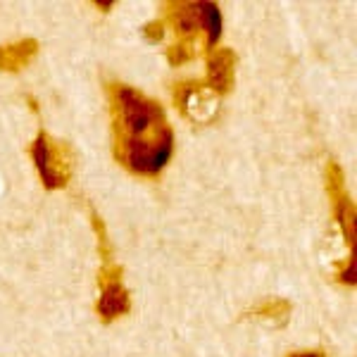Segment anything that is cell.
<instances>
[{
	"mask_svg": "<svg viewBox=\"0 0 357 357\" xmlns=\"http://www.w3.org/2000/svg\"><path fill=\"white\" fill-rule=\"evenodd\" d=\"M286 357H329L321 348H312V350H296V353H289Z\"/></svg>",
	"mask_w": 357,
	"mask_h": 357,
	"instance_id": "8fae6325",
	"label": "cell"
},
{
	"mask_svg": "<svg viewBox=\"0 0 357 357\" xmlns=\"http://www.w3.org/2000/svg\"><path fill=\"white\" fill-rule=\"evenodd\" d=\"M93 5L98 10H102V13H110V8L114 5V0H110V3H100V0H93Z\"/></svg>",
	"mask_w": 357,
	"mask_h": 357,
	"instance_id": "7c38bea8",
	"label": "cell"
},
{
	"mask_svg": "<svg viewBox=\"0 0 357 357\" xmlns=\"http://www.w3.org/2000/svg\"><path fill=\"white\" fill-rule=\"evenodd\" d=\"M165 22L162 20H153L148 22L146 26H143V36H146L148 43H160L165 38Z\"/></svg>",
	"mask_w": 357,
	"mask_h": 357,
	"instance_id": "30bf717a",
	"label": "cell"
},
{
	"mask_svg": "<svg viewBox=\"0 0 357 357\" xmlns=\"http://www.w3.org/2000/svg\"><path fill=\"white\" fill-rule=\"evenodd\" d=\"M174 105L178 107V112L186 119H191L193 124H210L217 117L220 110V98L205 89L203 82H178L174 84Z\"/></svg>",
	"mask_w": 357,
	"mask_h": 357,
	"instance_id": "8992f818",
	"label": "cell"
},
{
	"mask_svg": "<svg viewBox=\"0 0 357 357\" xmlns=\"http://www.w3.org/2000/svg\"><path fill=\"white\" fill-rule=\"evenodd\" d=\"M38 50H41V43L38 38H20L15 43H5L0 45V72H8V74H17L22 69H26L36 60Z\"/></svg>",
	"mask_w": 357,
	"mask_h": 357,
	"instance_id": "ba28073f",
	"label": "cell"
},
{
	"mask_svg": "<svg viewBox=\"0 0 357 357\" xmlns=\"http://www.w3.org/2000/svg\"><path fill=\"white\" fill-rule=\"evenodd\" d=\"M98 289L100 296L96 301V314L100 324H112L114 319L131 312V293L124 286V267L117 262H102L98 269Z\"/></svg>",
	"mask_w": 357,
	"mask_h": 357,
	"instance_id": "277c9868",
	"label": "cell"
},
{
	"mask_svg": "<svg viewBox=\"0 0 357 357\" xmlns=\"http://www.w3.org/2000/svg\"><path fill=\"white\" fill-rule=\"evenodd\" d=\"M29 155H31L33 167H36L43 188L57 191V188H65L67 183L72 181L74 165H77V153H74V148L69 146L67 141H60V138L50 136L43 126L38 129L36 138L31 141Z\"/></svg>",
	"mask_w": 357,
	"mask_h": 357,
	"instance_id": "3957f363",
	"label": "cell"
},
{
	"mask_svg": "<svg viewBox=\"0 0 357 357\" xmlns=\"http://www.w3.org/2000/svg\"><path fill=\"white\" fill-rule=\"evenodd\" d=\"M324 186H326V195H329V203L333 210V220L341 227V234L345 238V245H348L350 255H355V200L353 195L345 188V174L343 167L336 162V160H329L324 167Z\"/></svg>",
	"mask_w": 357,
	"mask_h": 357,
	"instance_id": "5b68a950",
	"label": "cell"
},
{
	"mask_svg": "<svg viewBox=\"0 0 357 357\" xmlns=\"http://www.w3.org/2000/svg\"><path fill=\"white\" fill-rule=\"evenodd\" d=\"M291 312H293V303L286 301V298H264L260 305L250 310V314L255 319H262V321H272L276 326H286L291 319Z\"/></svg>",
	"mask_w": 357,
	"mask_h": 357,
	"instance_id": "9c48e42d",
	"label": "cell"
},
{
	"mask_svg": "<svg viewBox=\"0 0 357 357\" xmlns=\"http://www.w3.org/2000/svg\"><path fill=\"white\" fill-rule=\"evenodd\" d=\"M165 26H172L174 43L167 48V62L172 67H181L207 55L222 38V10L217 3H181L169 0L162 3Z\"/></svg>",
	"mask_w": 357,
	"mask_h": 357,
	"instance_id": "7a4b0ae2",
	"label": "cell"
},
{
	"mask_svg": "<svg viewBox=\"0 0 357 357\" xmlns=\"http://www.w3.org/2000/svg\"><path fill=\"white\" fill-rule=\"evenodd\" d=\"M112 155L129 174L158 178L174 155V129L155 98L129 84L110 82Z\"/></svg>",
	"mask_w": 357,
	"mask_h": 357,
	"instance_id": "6da1fadb",
	"label": "cell"
},
{
	"mask_svg": "<svg viewBox=\"0 0 357 357\" xmlns=\"http://www.w3.org/2000/svg\"><path fill=\"white\" fill-rule=\"evenodd\" d=\"M205 79H200L203 86L217 98H224L231 93L236 84V65H238V55L234 48H212L205 55Z\"/></svg>",
	"mask_w": 357,
	"mask_h": 357,
	"instance_id": "52a82bcc",
	"label": "cell"
}]
</instances>
